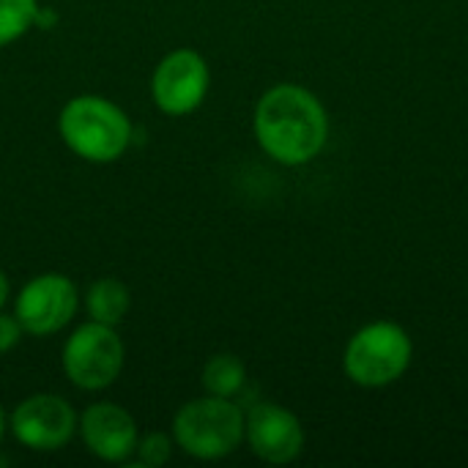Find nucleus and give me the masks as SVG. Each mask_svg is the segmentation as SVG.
I'll use <instances>...</instances> for the list:
<instances>
[{"instance_id":"14","label":"nucleus","mask_w":468,"mask_h":468,"mask_svg":"<svg viewBox=\"0 0 468 468\" xmlns=\"http://www.w3.org/2000/svg\"><path fill=\"white\" fill-rule=\"evenodd\" d=\"M173 452H176V441L170 433H148V436H140L134 461H137V466L162 468L170 463Z\"/></svg>"},{"instance_id":"8","label":"nucleus","mask_w":468,"mask_h":468,"mask_svg":"<svg viewBox=\"0 0 468 468\" xmlns=\"http://www.w3.org/2000/svg\"><path fill=\"white\" fill-rule=\"evenodd\" d=\"M77 420L80 414L66 398L38 392L14 406L8 431L30 452H58L77 436Z\"/></svg>"},{"instance_id":"18","label":"nucleus","mask_w":468,"mask_h":468,"mask_svg":"<svg viewBox=\"0 0 468 468\" xmlns=\"http://www.w3.org/2000/svg\"><path fill=\"white\" fill-rule=\"evenodd\" d=\"M5 433H8V414H5V409H3V403H0V447H3Z\"/></svg>"},{"instance_id":"4","label":"nucleus","mask_w":468,"mask_h":468,"mask_svg":"<svg viewBox=\"0 0 468 468\" xmlns=\"http://www.w3.org/2000/svg\"><path fill=\"white\" fill-rule=\"evenodd\" d=\"M414 362V340L398 321H370L351 335L343 351V370L362 389L398 384Z\"/></svg>"},{"instance_id":"16","label":"nucleus","mask_w":468,"mask_h":468,"mask_svg":"<svg viewBox=\"0 0 468 468\" xmlns=\"http://www.w3.org/2000/svg\"><path fill=\"white\" fill-rule=\"evenodd\" d=\"M55 25H58V14H55L52 8H41V5H38L36 25H33V27H44V30H49V27H55Z\"/></svg>"},{"instance_id":"15","label":"nucleus","mask_w":468,"mask_h":468,"mask_svg":"<svg viewBox=\"0 0 468 468\" xmlns=\"http://www.w3.org/2000/svg\"><path fill=\"white\" fill-rule=\"evenodd\" d=\"M22 335H25V329H22V324L16 321V315L0 310V354L14 351V348L19 346Z\"/></svg>"},{"instance_id":"13","label":"nucleus","mask_w":468,"mask_h":468,"mask_svg":"<svg viewBox=\"0 0 468 468\" xmlns=\"http://www.w3.org/2000/svg\"><path fill=\"white\" fill-rule=\"evenodd\" d=\"M38 14V0H0V49L19 41Z\"/></svg>"},{"instance_id":"2","label":"nucleus","mask_w":468,"mask_h":468,"mask_svg":"<svg viewBox=\"0 0 468 468\" xmlns=\"http://www.w3.org/2000/svg\"><path fill=\"white\" fill-rule=\"evenodd\" d=\"M58 134L82 162L110 165L129 151L134 126L115 101L99 93H80L58 112Z\"/></svg>"},{"instance_id":"6","label":"nucleus","mask_w":468,"mask_h":468,"mask_svg":"<svg viewBox=\"0 0 468 468\" xmlns=\"http://www.w3.org/2000/svg\"><path fill=\"white\" fill-rule=\"evenodd\" d=\"M211 88V69L192 47L167 52L151 74V99L159 112L184 118L200 110Z\"/></svg>"},{"instance_id":"5","label":"nucleus","mask_w":468,"mask_h":468,"mask_svg":"<svg viewBox=\"0 0 468 468\" xmlns=\"http://www.w3.org/2000/svg\"><path fill=\"white\" fill-rule=\"evenodd\" d=\"M126 346L118 335V326L99 321L80 324L63 343L60 367L71 387L82 392H104L123 373Z\"/></svg>"},{"instance_id":"3","label":"nucleus","mask_w":468,"mask_h":468,"mask_svg":"<svg viewBox=\"0 0 468 468\" xmlns=\"http://www.w3.org/2000/svg\"><path fill=\"white\" fill-rule=\"evenodd\" d=\"M247 411L236 398L203 395L186 400L170 425L176 447L195 461H222L244 444Z\"/></svg>"},{"instance_id":"10","label":"nucleus","mask_w":468,"mask_h":468,"mask_svg":"<svg viewBox=\"0 0 468 468\" xmlns=\"http://www.w3.org/2000/svg\"><path fill=\"white\" fill-rule=\"evenodd\" d=\"M77 436L85 450L104 463H126L134 458L140 431L132 411L118 403L99 400L90 403L77 420Z\"/></svg>"},{"instance_id":"11","label":"nucleus","mask_w":468,"mask_h":468,"mask_svg":"<svg viewBox=\"0 0 468 468\" xmlns=\"http://www.w3.org/2000/svg\"><path fill=\"white\" fill-rule=\"evenodd\" d=\"M132 310V291L115 280V277H101L88 285L85 291V313L90 321L118 326Z\"/></svg>"},{"instance_id":"17","label":"nucleus","mask_w":468,"mask_h":468,"mask_svg":"<svg viewBox=\"0 0 468 468\" xmlns=\"http://www.w3.org/2000/svg\"><path fill=\"white\" fill-rule=\"evenodd\" d=\"M8 299H11V282H8L5 271L0 269V310H5Z\"/></svg>"},{"instance_id":"9","label":"nucleus","mask_w":468,"mask_h":468,"mask_svg":"<svg viewBox=\"0 0 468 468\" xmlns=\"http://www.w3.org/2000/svg\"><path fill=\"white\" fill-rule=\"evenodd\" d=\"M304 425L302 420L280 403H255L247 411L244 444L250 452L271 466L293 463L304 452Z\"/></svg>"},{"instance_id":"7","label":"nucleus","mask_w":468,"mask_h":468,"mask_svg":"<svg viewBox=\"0 0 468 468\" xmlns=\"http://www.w3.org/2000/svg\"><path fill=\"white\" fill-rule=\"evenodd\" d=\"M77 310L80 291L66 274L58 271L27 280L14 299V315L30 337H52L63 332L77 318Z\"/></svg>"},{"instance_id":"1","label":"nucleus","mask_w":468,"mask_h":468,"mask_svg":"<svg viewBox=\"0 0 468 468\" xmlns=\"http://www.w3.org/2000/svg\"><path fill=\"white\" fill-rule=\"evenodd\" d=\"M252 132L271 162L302 167L324 154L329 143V112L310 88L280 82L258 99Z\"/></svg>"},{"instance_id":"12","label":"nucleus","mask_w":468,"mask_h":468,"mask_svg":"<svg viewBox=\"0 0 468 468\" xmlns=\"http://www.w3.org/2000/svg\"><path fill=\"white\" fill-rule=\"evenodd\" d=\"M200 384H203L206 395L236 398L247 387V367L236 354H214L203 365Z\"/></svg>"}]
</instances>
